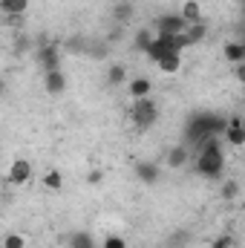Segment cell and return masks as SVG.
I'll use <instances>...</instances> for the list:
<instances>
[{
	"mask_svg": "<svg viewBox=\"0 0 245 248\" xmlns=\"http://www.w3.org/2000/svg\"><path fill=\"white\" fill-rule=\"evenodd\" d=\"M29 0H0V12L3 15H26Z\"/></svg>",
	"mask_w": 245,
	"mask_h": 248,
	"instance_id": "obj_15",
	"label": "cell"
},
{
	"mask_svg": "<svg viewBox=\"0 0 245 248\" xmlns=\"http://www.w3.org/2000/svg\"><path fill=\"white\" fill-rule=\"evenodd\" d=\"M44 87L49 95H61L66 90V78H63L61 69H52V72H44Z\"/></svg>",
	"mask_w": 245,
	"mask_h": 248,
	"instance_id": "obj_10",
	"label": "cell"
},
{
	"mask_svg": "<svg viewBox=\"0 0 245 248\" xmlns=\"http://www.w3.org/2000/svg\"><path fill=\"white\" fill-rule=\"evenodd\" d=\"M3 17H6V26H15V29L23 26V15H3Z\"/></svg>",
	"mask_w": 245,
	"mask_h": 248,
	"instance_id": "obj_29",
	"label": "cell"
},
{
	"mask_svg": "<svg viewBox=\"0 0 245 248\" xmlns=\"http://www.w3.org/2000/svg\"><path fill=\"white\" fill-rule=\"evenodd\" d=\"M87 182H90V185H95V182H101V170H92V173L87 176Z\"/></svg>",
	"mask_w": 245,
	"mask_h": 248,
	"instance_id": "obj_30",
	"label": "cell"
},
{
	"mask_svg": "<svg viewBox=\"0 0 245 248\" xmlns=\"http://www.w3.org/2000/svg\"><path fill=\"white\" fill-rule=\"evenodd\" d=\"M130 17H133V6H130L127 0H122V3L113 6V20H116V23H127Z\"/></svg>",
	"mask_w": 245,
	"mask_h": 248,
	"instance_id": "obj_20",
	"label": "cell"
},
{
	"mask_svg": "<svg viewBox=\"0 0 245 248\" xmlns=\"http://www.w3.org/2000/svg\"><path fill=\"white\" fill-rule=\"evenodd\" d=\"M170 248H182V246H187V231H176L173 234V240L168 243Z\"/></svg>",
	"mask_w": 245,
	"mask_h": 248,
	"instance_id": "obj_27",
	"label": "cell"
},
{
	"mask_svg": "<svg viewBox=\"0 0 245 248\" xmlns=\"http://www.w3.org/2000/svg\"><path fill=\"white\" fill-rule=\"evenodd\" d=\"M187 20H184L182 15L176 12V15H159L156 17V35H182L187 32Z\"/></svg>",
	"mask_w": 245,
	"mask_h": 248,
	"instance_id": "obj_4",
	"label": "cell"
},
{
	"mask_svg": "<svg viewBox=\"0 0 245 248\" xmlns=\"http://www.w3.org/2000/svg\"><path fill=\"white\" fill-rule=\"evenodd\" d=\"M179 15H182L187 23H202V6H199L196 0H184V6H182Z\"/></svg>",
	"mask_w": 245,
	"mask_h": 248,
	"instance_id": "obj_14",
	"label": "cell"
},
{
	"mask_svg": "<svg viewBox=\"0 0 245 248\" xmlns=\"http://www.w3.org/2000/svg\"><path fill=\"white\" fill-rule=\"evenodd\" d=\"M87 46H90V41H87V38H81V35H75V38H69V41H66V49H69L72 55H87Z\"/></svg>",
	"mask_w": 245,
	"mask_h": 248,
	"instance_id": "obj_22",
	"label": "cell"
},
{
	"mask_svg": "<svg viewBox=\"0 0 245 248\" xmlns=\"http://www.w3.org/2000/svg\"><path fill=\"white\" fill-rule=\"evenodd\" d=\"M130 119H133V124H136L138 130L153 127L156 119H159V107H156V101H153V98H138V101H133Z\"/></svg>",
	"mask_w": 245,
	"mask_h": 248,
	"instance_id": "obj_3",
	"label": "cell"
},
{
	"mask_svg": "<svg viewBox=\"0 0 245 248\" xmlns=\"http://www.w3.org/2000/svg\"><path fill=\"white\" fill-rule=\"evenodd\" d=\"M127 90H130V98H133V101H138V98H150L153 84H150V78H144V75H141V78H133Z\"/></svg>",
	"mask_w": 245,
	"mask_h": 248,
	"instance_id": "obj_11",
	"label": "cell"
},
{
	"mask_svg": "<svg viewBox=\"0 0 245 248\" xmlns=\"http://www.w3.org/2000/svg\"><path fill=\"white\" fill-rule=\"evenodd\" d=\"M124 81H127V66H124V63H113V66L107 69V84H110V87H119Z\"/></svg>",
	"mask_w": 245,
	"mask_h": 248,
	"instance_id": "obj_18",
	"label": "cell"
},
{
	"mask_svg": "<svg viewBox=\"0 0 245 248\" xmlns=\"http://www.w3.org/2000/svg\"><path fill=\"white\" fill-rule=\"evenodd\" d=\"M237 196H240V182L237 179H228L222 185V199H237Z\"/></svg>",
	"mask_w": 245,
	"mask_h": 248,
	"instance_id": "obj_24",
	"label": "cell"
},
{
	"mask_svg": "<svg viewBox=\"0 0 245 248\" xmlns=\"http://www.w3.org/2000/svg\"><path fill=\"white\" fill-rule=\"evenodd\" d=\"M222 55H225V61L228 63H243L245 61V41H228L225 44V49H222Z\"/></svg>",
	"mask_w": 245,
	"mask_h": 248,
	"instance_id": "obj_12",
	"label": "cell"
},
{
	"mask_svg": "<svg viewBox=\"0 0 245 248\" xmlns=\"http://www.w3.org/2000/svg\"><path fill=\"white\" fill-rule=\"evenodd\" d=\"M225 127H228V119H222L216 113H196L190 122L184 124V139H187V144L202 147L216 133H225Z\"/></svg>",
	"mask_w": 245,
	"mask_h": 248,
	"instance_id": "obj_1",
	"label": "cell"
},
{
	"mask_svg": "<svg viewBox=\"0 0 245 248\" xmlns=\"http://www.w3.org/2000/svg\"><path fill=\"white\" fill-rule=\"evenodd\" d=\"M3 248H23V237H20V234H6Z\"/></svg>",
	"mask_w": 245,
	"mask_h": 248,
	"instance_id": "obj_26",
	"label": "cell"
},
{
	"mask_svg": "<svg viewBox=\"0 0 245 248\" xmlns=\"http://www.w3.org/2000/svg\"><path fill=\"white\" fill-rule=\"evenodd\" d=\"M136 176L144 182V185H156L159 176H162V168L156 162H136Z\"/></svg>",
	"mask_w": 245,
	"mask_h": 248,
	"instance_id": "obj_7",
	"label": "cell"
},
{
	"mask_svg": "<svg viewBox=\"0 0 245 248\" xmlns=\"http://www.w3.org/2000/svg\"><path fill=\"white\" fill-rule=\"evenodd\" d=\"M156 66H159L162 72H179V69H182V52H170V55H165Z\"/></svg>",
	"mask_w": 245,
	"mask_h": 248,
	"instance_id": "obj_16",
	"label": "cell"
},
{
	"mask_svg": "<svg viewBox=\"0 0 245 248\" xmlns=\"http://www.w3.org/2000/svg\"><path fill=\"white\" fill-rule=\"evenodd\" d=\"M243 3H245V0H243Z\"/></svg>",
	"mask_w": 245,
	"mask_h": 248,
	"instance_id": "obj_32",
	"label": "cell"
},
{
	"mask_svg": "<svg viewBox=\"0 0 245 248\" xmlns=\"http://www.w3.org/2000/svg\"><path fill=\"white\" fill-rule=\"evenodd\" d=\"M222 170H225V153H222V147H219V141H216V136H214V139H208V141L199 147L196 173H199V176H208V179H219Z\"/></svg>",
	"mask_w": 245,
	"mask_h": 248,
	"instance_id": "obj_2",
	"label": "cell"
},
{
	"mask_svg": "<svg viewBox=\"0 0 245 248\" xmlns=\"http://www.w3.org/2000/svg\"><path fill=\"white\" fill-rule=\"evenodd\" d=\"M184 35H187V41H190V44H199V41L208 35V23H205V20H202V23H190Z\"/></svg>",
	"mask_w": 245,
	"mask_h": 248,
	"instance_id": "obj_21",
	"label": "cell"
},
{
	"mask_svg": "<svg viewBox=\"0 0 245 248\" xmlns=\"http://www.w3.org/2000/svg\"><path fill=\"white\" fill-rule=\"evenodd\" d=\"M231 246H234V237H228V234H225V237H216L211 248H231Z\"/></svg>",
	"mask_w": 245,
	"mask_h": 248,
	"instance_id": "obj_28",
	"label": "cell"
},
{
	"mask_svg": "<svg viewBox=\"0 0 245 248\" xmlns=\"http://www.w3.org/2000/svg\"><path fill=\"white\" fill-rule=\"evenodd\" d=\"M69 248H95V240L87 231H75V234H69Z\"/></svg>",
	"mask_w": 245,
	"mask_h": 248,
	"instance_id": "obj_19",
	"label": "cell"
},
{
	"mask_svg": "<svg viewBox=\"0 0 245 248\" xmlns=\"http://www.w3.org/2000/svg\"><path fill=\"white\" fill-rule=\"evenodd\" d=\"M29 176H32V162H26V159H15L12 168H9V182H12V185H23Z\"/></svg>",
	"mask_w": 245,
	"mask_h": 248,
	"instance_id": "obj_6",
	"label": "cell"
},
{
	"mask_svg": "<svg viewBox=\"0 0 245 248\" xmlns=\"http://www.w3.org/2000/svg\"><path fill=\"white\" fill-rule=\"evenodd\" d=\"M26 46H29V41H26V38H23V35H20V38H17V44H15V49H17V52H20V49H26Z\"/></svg>",
	"mask_w": 245,
	"mask_h": 248,
	"instance_id": "obj_31",
	"label": "cell"
},
{
	"mask_svg": "<svg viewBox=\"0 0 245 248\" xmlns=\"http://www.w3.org/2000/svg\"><path fill=\"white\" fill-rule=\"evenodd\" d=\"M107 52H110V41H90L87 46V58H95V61L107 58Z\"/></svg>",
	"mask_w": 245,
	"mask_h": 248,
	"instance_id": "obj_17",
	"label": "cell"
},
{
	"mask_svg": "<svg viewBox=\"0 0 245 248\" xmlns=\"http://www.w3.org/2000/svg\"><path fill=\"white\" fill-rule=\"evenodd\" d=\"M187 159H190V150L184 147V144H173L170 150H168V156H165V165L170 168V170H179L187 165Z\"/></svg>",
	"mask_w": 245,
	"mask_h": 248,
	"instance_id": "obj_8",
	"label": "cell"
},
{
	"mask_svg": "<svg viewBox=\"0 0 245 248\" xmlns=\"http://www.w3.org/2000/svg\"><path fill=\"white\" fill-rule=\"evenodd\" d=\"M35 55H38V63H41V69H44V72L61 69V55H58V46H55V44H46V46H41Z\"/></svg>",
	"mask_w": 245,
	"mask_h": 248,
	"instance_id": "obj_5",
	"label": "cell"
},
{
	"mask_svg": "<svg viewBox=\"0 0 245 248\" xmlns=\"http://www.w3.org/2000/svg\"><path fill=\"white\" fill-rule=\"evenodd\" d=\"M225 139L231 147H245V122L240 119H231L228 127H225Z\"/></svg>",
	"mask_w": 245,
	"mask_h": 248,
	"instance_id": "obj_9",
	"label": "cell"
},
{
	"mask_svg": "<svg viewBox=\"0 0 245 248\" xmlns=\"http://www.w3.org/2000/svg\"><path fill=\"white\" fill-rule=\"evenodd\" d=\"M104 248H127V240L119 237V234H110V237L104 240Z\"/></svg>",
	"mask_w": 245,
	"mask_h": 248,
	"instance_id": "obj_25",
	"label": "cell"
},
{
	"mask_svg": "<svg viewBox=\"0 0 245 248\" xmlns=\"http://www.w3.org/2000/svg\"><path fill=\"white\" fill-rule=\"evenodd\" d=\"M44 185L49 187V190H61V185H63L61 170H46V176H44Z\"/></svg>",
	"mask_w": 245,
	"mask_h": 248,
	"instance_id": "obj_23",
	"label": "cell"
},
{
	"mask_svg": "<svg viewBox=\"0 0 245 248\" xmlns=\"http://www.w3.org/2000/svg\"><path fill=\"white\" fill-rule=\"evenodd\" d=\"M153 41H156V32H153V29H138V32H136V38H133L136 49H138V52H144V55H147V49L153 46Z\"/></svg>",
	"mask_w": 245,
	"mask_h": 248,
	"instance_id": "obj_13",
	"label": "cell"
}]
</instances>
